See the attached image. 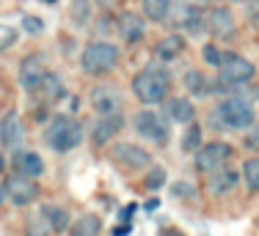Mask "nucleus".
Segmentation results:
<instances>
[{
  "mask_svg": "<svg viewBox=\"0 0 259 236\" xmlns=\"http://www.w3.org/2000/svg\"><path fill=\"white\" fill-rule=\"evenodd\" d=\"M171 91V74L160 66H146L133 77V94L144 104H157L163 99H168Z\"/></svg>",
  "mask_w": 259,
  "mask_h": 236,
  "instance_id": "nucleus-1",
  "label": "nucleus"
},
{
  "mask_svg": "<svg viewBox=\"0 0 259 236\" xmlns=\"http://www.w3.org/2000/svg\"><path fill=\"white\" fill-rule=\"evenodd\" d=\"M212 121L221 124L224 129H248L256 121L254 102H248V99H243L237 94H229L226 99H221V104L215 107Z\"/></svg>",
  "mask_w": 259,
  "mask_h": 236,
  "instance_id": "nucleus-2",
  "label": "nucleus"
},
{
  "mask_svg": "<svg viewBox=\"0 0 259 236\" xmlns=\"http://www.w3.org/2000/svg\"><path fill=\"white\" fill-rule=\"evenodd\" d=\"M45 138L50 143V148H55L58 154L72 151V148H77L80 140H83V124L72 115H55L50 121V127H47Z\"/></svg>",
  "mask_w": 259,
  "mask_h": 236,
  "instance_id": "nucleus-3",
  "label": "nucleus"
},
{
  "mask_svg": "<svg viewBox=\"0 0 259 236\" xmlns=\"http://www.w3.org/2000/svg\"><path fill=\"white\" fill-rule=\"evenodd\" d=\"M116 66H119V47L110 41H91L80 55V69L85 74H94V77L113 72Z\"/></svg>",
  "mask_w": 259,
  "mask_h": 236,
  "instance_id": "nucleus-4",
  "label": "nucleus"
},
{
  "mask_svg": "<svg viewBox=\"0 0 259 236\" xmlns=\"http://www.w3.org/2000/svg\"><path fill=\"white\" fill-rule=\"evenodd\" d=\"M165 20H168V25L182 28L193 36H199L204 30V11L196 3H190V0H171V9H168Z\"/></svg>",
  "mask_w": 259,
  "mask_h": 236,
  "instance_id": "nucleus-5",
  "label": "nucleus"
},
{
  "mask_svg": "<svg viewBox=\"0 0 259 236\" xmlns=\"http://www.w3.org/2000/svg\"><path fill=\"white\" fill-rule=\"evenodd\" d=\"M256 74V66L251 64L248 58H240L234 52H226L224 64L218 66V85H243V83H251Z\"/></svg>",
  "mask_w": 259,
  "mask_h": 236,
  "instance_id": "nucleus-6",
  "label": "nucleus"
},
{
  "mask_svg": "<svg viewBox=\"0 0 259 236\" xmlns=\"http://www.w3.org/2000/svg\"><path fill=\"white\" fill-rule=\"evenodd\" d=\"M135 132L144 140H149L152 146H165L168 143V124L155 110H141L135 115Z\"/></svg>",
  "mask_w": 259,
  "mask_h": 236,
  "instance_id": "nucleus-7",
  "label": "nucleus"
},
{
  "mask_svg": "<svg viewBox=\"0 0 259 236\" xmlns=\"http://www.w3.org/2000/svg\"><path fill=\"white\" fill-rule=\"evenodd\" d=\"M232 159V146L229 143H207V146H201L199 151H196V170H201L207 176V173H215L221 170V167H226V162Z\"/></svg>",
  "mask_w": 259,
  "mask_h": 236,
  "instance_id": "nucleus-8",
  "label": "nucleus"
},
{
  "mask_svg": "<svg viewBox=\"0 0 259 236\" xmlns=\"http://www.w3.org/2000/svg\"><path fill=\"white\" fill-rule=\"evenodd\" d=\"M204 28L209 30V36L218 41L232 39L234 30H237V20H234V11L229 6H212L204 14Z\"/></svg>",
  "mask_w": 259,
  "mask_h": 236,
  "instance_id": "nucleus-9",
  "label": "nucleus"
},
{
  "mask_svg": "<svg viewBox=\"0 0 259 236\" xmlns=\"http://www.w3.org/2000/svg\"><path fill=\"white\" fill-rule=\"evenodd\" d=\"M3 187H6V198H9L14 206H28V203H33L36 198H39V184H36V179L22 176V173H11Z\"/></svg>",
  "mask_w": 259,
  "mask_h": 236,
  "instance_id": "nucleus-10",
  "label": "nucleus"
},
{
  "mask_svg": "<svg viewBox=\"0 0 259 236\" xmlns=\"http://www.w3.org/2000/svg\"><path fill=\"white\" fill-rule=\"evenodd\" d=\"M110 154L124 170H144V167L152 165V154L146 148L135 146V143H116Z\"/></svg>",
  "mask_w": 259,
  "mask_h": 236,
  "instance_id": "nucleus-11",
  "label": "nucleus"
},
{
  "mask_svg": "<svg viewBox=\"0 0 259 236\" xmlns=\"http://www.w3.org/2000/svg\"><path fill=\"white\" fill-rule=\"evenodd\" d=\"M45 74H47V61H45V55L33 52V55H28V58L20 64V85L28 91V94H33V91H39Z\"/></svg>",
  "mask_w": 259,
  "mask_h": 236,
  "instance_id": "nucleus-12",
  "label": "nucleus"
},
{
  "mask_svg": "<svg viewBox=\"0 0 259 236\" xmlns=\"http://www.w3.org/2000/svg\"><path fill=\"white\" fill-rule=\"evenodd\" d=\"M89 99H91V107L97 110V115L121 113V94H119L116 85H94Z\"/></svg>",
  "mask_w": 259,
  "mask_h": 236,
  "instance_id": "nucleus-13",
  "label": "nucleus"
},
{
  "mask_svg": "<svg viewBox=\"0 0 259 236\" xmlns=\"http://www.w3.org/2000/svg\"><path fill=\"white\" fill-rule=\"evenodd\" d=\"M121 127H124V118H121V113H116V115H100L94 121V127H91V140H94V146H105V143H110L116 135L121 132Z\"/></svg>",
  "mask_w": 259,
  "mask_h": 236,
  "instance_id": "nucleus-14",
  "label": "nucleus"
},
{
  "mask_svg": "<svg viewBox=\"0 0 259 236\" xmlns=\"http://www.w3.org/2000/svg\"><path fill=\"white\" fill-rule=\"evenodd\" d=\"M240 182V173L237 170H229V167H221V170L215 173H207V192L215 198L221 195H229V192H234V187H237Z\"/></svg>",
  "mask_w": 259,
  "mask_h": 236,
  "instance_id": "nucleus-15",
  "label": "nucleus"
},
{
  "mask_svg": "<svg viewBox=\"0 0 259 236\" xmlns=\"http://www.w3.org/2000/svg\"><path fill=\"white\" fill-rule=\"evenodd\" d=\"M116 25H119V36L127 41V44L141 41V39H144V33H146V22L141 20L138 14H133V11H124Z\"/></svg>",
  "mask_w": 259,
  "mask_h": 236,
  "instance_id": "nucleus-16",
  "label": "nucleus"
},
{
  "mask_svg": "<svg viewBox=\"0 0 259 236\" xmlns=\"http://www.w3.org/2000/svg\"><path fill=\"white\" fill-rule=\"evenodd\" d=\"M22 140H25V129H22L20 115L9 113L3 118V148H9V151H20Z\"/></svg>",
  "mask_w": 259,
  "mask_h": 236,
  "instance_id": "nucleus-17",
  "label": "nucleus"
},
{
  "mask_svg": "<svg viewBox=\"0 0 259 236\" xmlns=\"http://www.w3.org/2000/svg\"><path fill=\"white\" fill-rule=\"evenodd\" d=\"M165 115L174 124H190L196 118V107H193V102L185 99V96H171L168 102H165Z\"/></svg>",
  "mask_w": 259,
  "mask_h": 236,
  "instance_id": "nucleus-18",
  "label": "nucleus"
},
{
  "mask_svg": "<svg viewBox=\"0 0 259 236\" xmlns=\"http://www.w3.org/2000/svg\"><path fill=\"white\" fill-rule=\"evenodd\" d=\"M14 167H17V173H22V176L39 179L41 173H45V159H41L36 151H17Z\"/></svg>",
  "mask_w": 259,
  "mask_h": 236,
  "instance_id": "nucleus-19",
  "label": "nucleus"
},
{
  "mask_svg": "<svg viewBox=\"0 0 259 236\" xmlns=\"http://www.w3.org/2000/svg\"><path fill=\"white\" fill-rule=\"evenodd\" d=\"M182 49H185L182 36H165V39L157 41L155 55L160 61H174V58H180V55H182Z\"/></svg>",
  "mask_w": 259,
  "mask_h": 236,
  "instance_id": "nucleus-20",
  "label": "nucleus"
},
{
  "mask_svg": "<svg viewBox=\"0 0 259 236\" xmlns=\"http://www.w3.org/2000/svg\"><path fill=\"white\" fill-rule=\"evenodd\" d=\"M39 91H41V96H45L47 102H58V99L66 94V85L55 72H47L45 80H41V85H39Z\"/></svg>",
  "mask_w": 259,
  "mask_h": 236,
  "instance_id": "nucleus-21",
  "label": "nucleus"
},
{
  "mask_svg": "<svg viewBox=\"0 0 259 236\" xmlns=\"http://www.w3.org/2000/svg\"><path fill=\"white\" fill-rule=\"evenodd\" d=\"M53 225H50V220H47V214H45V209L41 212H33L28 217V222H25V236H53Z\"/></svg>",
  "mask_w": 259,
  "mask_h": 236,
  "instance_id": "nucleus-22",
  "label": "nucleus"
},
{
  "mask_svg": "<svg viewBox=\"0 0 259 236\" xmlns=\"http://www.w3.org/2000/svg\"><path fill=\"white\" fill-rule=\"evenodd\" d=\"M91 6H94V0H72L69 3V17L75 28H85L91 22V11H94Z\"/></svg>",
  "mask_w": 259,
  "mask_h": 236,
  "instance_id": "nucleus-23",
  "label": "nucleus"
},
{
  "mask_svg": "<svg viewBox=\"0 0 259 236\" xmlns=\"http://www.w3.org/2000/svg\"><path fill=\"white\" fill-rule=\"evenodd\" d=\"M141 9H144V17L152 22H165L171 9V0H141Z\"/></svg>",
  "mask_w": 259,
  "mask_h": 236,
  "instance_id": "nucleus-24",
  "label": "nucleus"
},
{
  "mask_svg": "<svg viewBox=\"0 0 259 236\" xmlns=\"http://www.w3.org/2000/svg\"><path fill=\"white\" fill-rule=\"evenodd\" d=\"M185 88H188V94H193V96H204L209 94V80L204 77V72H196V69H190L188 74H185Z\"/></svg>",
  "mask_w": 259,
  "mask_h": 236,
  "instance_id": "nucleus-25",
  "label": "nucleus"
},
{
  "mask_svg": "<svg viewBox=\"0 0 259 236\" xmlns=\"http://www.w3.org/2000/svg\"><path fill=\"white\" fill-rule=\"evenodd\" d=\"M100 228H102V222L97 214H83L72 225V236H100Z\"/></svg>",
  "mask_w": 259,
  "mask_h": 236,
  "instance_id": "nucleus-26",
  "label": "nucleus"
},
{
  "mask_svg": "<svg viewBox=\"0 0 259 236\" xmlns=\"http://www.w3.org/2000/svg\"><path fill=\"white\" fill-rule=\"evenodd\" d=\"M45 214H47V220H50V225H53L55 233H61V231H66V228H69V212H66V209H61V206H45Z\"/></svg>",
  "mask_w": 259,
  "mask_h": 236,
  "instance_id": "nucleus-27",
  "label": "nucleus"
},
{
  "mask_svg": "<svg viewBox=\"0 0 259 236\" xmlns=\"http://www.w3.org/2000/svg\"><path fill=\"white\" fill-rule=\"evenodd\" d=\"M182 148L188 154H196L201 148V127L199 124H193L190 121V127L185 129V135H182Z\"/></svg>",
  "mask_w": 259,
  "mask_h": 236,
  "instance_id": "nucleus-28",
  "label": "nucleus"
},
{
  "mask_svg": "<svg viewBox=\"0 0 259 236\" xmlns=\"http://www.w3.org/2000/svg\"><path fill=\"white\" fill-rule=\"evenodd\" d=\"M243 179H245V184H248L251 190L259 192V157L245 159V165H243Z\"/></svg>",
  "mask_w": 259,
  "mask_h": 236,
  "instance_id": "nucleus-29",
  "label": "nucleus"
},
{
  "mask_svg": "<svg viewBox=\"0 0 259 236\" xmlns=\"http://www.w3.org/2000/svg\"><path fill=\"white\" fill-rule=\"evenodd\" d=\"M224 58H226V52H224V49H218V44H204V61L209 66L218 69V66L224 64Z\"/></svg>",
  "mask_w": 259,
  "mask_h": 236,
  "instance_id": "nucleus-30",
  "label": "nucleus"
},
{
  "mask_svg": "<svg viewBox=\"0 0 259 236\" xmlns=\"http://www.w3.org/2000/svg\"><path fill=\"white\" fill-rule=\"evenodd\" d=\"M163 184H165V170L155 165L149 173H146V187H149V190H160Z\"/></svg>",
  "mask_w": 259,
  "mask_h": 236,
  "instance_id": "nucleus-31",
  "label": "nucleus"
},
{
  "mask_svg": "<svg viewBox=\"0 0 259 236\" xmlns=\"http://www.w3.org/2000/svg\"><path fill=\"white\" fill-rule=\"evenodd\" d=\"M17 41V30L9 25H0V49H9Z\"/></svg>",
  "mask_w": 259,
  "mask_h": 236,
  "instance_id": "nucleus-32",
  "label": "nucleus"
},
{
  "mask_svg": "<svg viewBox=\"0 0 259 236\" xmlns=\"http://www.w3.org/2000/svg\"><path fill=\"white\" fill-rule=\"evenodd\" d=\"M22 28L28 30V33H41V30H45V22L39 20V17H22Z\"/></svg>",
  "mask_w": 259,
  "mask_h": 236,
  "instance_id": "nucleus-33",
  "label": "nucleus"
},
{
  "mask_svg": "<svg viewBox=\"0 0 259 236\" xmlns=\"http://www.w3.org/2000/svg\"><path fill=\"white\" fill-rule=\"evenodd\" d=\"M245 143H248V148L259 151V121H254V124L248 127V138H245Z\"/></svg>",
  "mask_w": 259,
  "mask_h": 236,
  "instance_id": "nucleus-34",
  "label": "nucleus"
},
{
  "mask_svg": "<svg viewBox=\"0 0 259 236\" xmlns=\"http://www.w3.org/2000/svg\"><path fill=\"white\" fill-rule=\"evenodd\" d=\"M193 184H188V182H174V195L177 198H193Z\"/></svg>",
  "mask_w": 259,
  "mask_h": 236,
  "instance_id": "nucleus-35",
  "label": "nucleus"
},
{
  "mask_svg": "<svg viewBox=\"0 0 259 236\" xmlns=\"http://www.w3.org/2000/svg\"><path fill=\"white\" fill-rule=\"evenodd\" d=\"M133 212H135V203H130V206H124V209L119 212V220H121V222H130V220H133Z\"/></svg>",
  "mask_w": 259,
  "mask_h": 236,
  "instance_id": "nucleus-36",
  "label": "nucleus"
},
{
  "mask_svg": "<svg viewBox=\"0 0 259 236\" xmlns=\"http://www.w3.org/2000/svg\"><path fill=\"white\" fill-rule=\"evenodd\" d=\"M130 231H133V225H130V222H121V225L113 228V236H130Z\"/></svg>",
  "mask_w": 259,
  "mask_h": 236,
  "instance_id": "nucleus-37",
  "label": "nucleus"
},
{
  "mask_svg": "<svg viewBox=\"0 0 259 236\" xmlns=\"http://www.w3.org/2000/svg\"><path fill=\"white\" fill-rule=\"evenodd\" d=\"M94 3L100 6V9H110V6H116L119 0H94Z\"/></svg>",
  "mask_w": 259,
  "mask_h": 236,
  "instance_id": "nucleus-38",
  "label": "nucleus"
},
{
  "mask_svg": "<svg viewBox=\"0 0 259 236\" xmlns=\"http://www.w3.org/2000/svg\"><path fill=\"white\" fill-rule=\"evenodd\" d=\"M146 209H149V212H152V209H157V198H152V201H146Z\"/></svg>",
  "mask_w": 259,
  "mask_h": 236,
  "instance_id": "nucleus-39",
  "label": "nucleus"
},
{
  "mask_svg": "<svg viewBox=\"0 0 259 236\" xmlns=\"http://www.w3.org/2000/svg\"><path fill=\"white\" fill-rule=\"evenodd\" d=\"M3 201H6V187H0V206H3Z\"/></svg>",
  "mask_w": 259,
  "mask_h": 236,
  "instance_id": "nucleus-40",
  "label": "nucleus"
},
{
  "mask_svg": "<svg viewBox=\"0 0 259 236\" xmlns=\"http://www.w3.org/2000/svg\"><path fill=\"white\" fill-rule=\"evenodd\" d=\"M0 148H3V121H0Z\"/></svg>",
  "mask_w": 259,
  "mask_h": 236,
  "instance_id": "nucleus-41",
  "label": "nucleus"
},
{
  "mask_svg": "<svg viewBox=\"0 0 259 236\" xmlns=\"http://www.w3.org/2000/svg\"><path fill=\"white\" fill-rule=\"evenodd\" d=\"M3 167H6V162H3V154H0V176H3Z\"/></svg>",
  "mask_w": 259,
  "mask_h": 236,
  "instance_id": "nucleus-42",
  "label": "nucleus"
},
{
  "mask_svg": "<svg viewBox=\"0 0 259 236\" xmlns=\"http://www.w3.org/2000/svg\"><path fill=\"white\" fill-rule=\"evenodd\" d=\"M45 3H55V0H45Z\"/></svg>",
  "mask_w": 259,
  "mask_h": 236,
  "instance_id": "nucleus-43",
  "label": "nucleus"
}]
</instances>
